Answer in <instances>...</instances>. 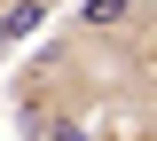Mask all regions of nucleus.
<instances>
[{"mask_svg": "<svg viewBox=\"0 0 157 141\" xmlns=\"http://www.w3.org/2000/svg\"><path fill=\"white\" fill-rule=\"evenodd\" d=\"M126 102V79H118L110 39L94 32H39L32 47L8 71V118H16V141H86V125L102 110Z\"/></svg>", "mask_w": 157, "mask_h": 141, "instance_id": "obj_1", "label": "nucleus"}, {"mask_svg": "<svg viewBox=\"0 0 157 141\" xmlns=\"http://www.w3.org/2000/svg\"><path fill=\"white\" fill-rule=\"evenodd\" d=\"M55 16H63L55 0H0V63H16V55H24V47H32Z\"/></svg>", "mask_w": 157, "mask_h": 141, "instance_id": "obj_2", "label": "nucleus"}, {"mask_svg": "<svg viewBox=\"0 0 157 141\" xmlns=\"http://www.w3.org/2000/svg\"><path fill=\"white\" fill-rule=\"evenodd\" d=\"M86 141H157V118H141V110H102V118L86 125Z\"/></svg>", "mask_w": 157, "mask_h": 141, "instance_id": "obj_3", "label": "nucleus"}]
</instances>
